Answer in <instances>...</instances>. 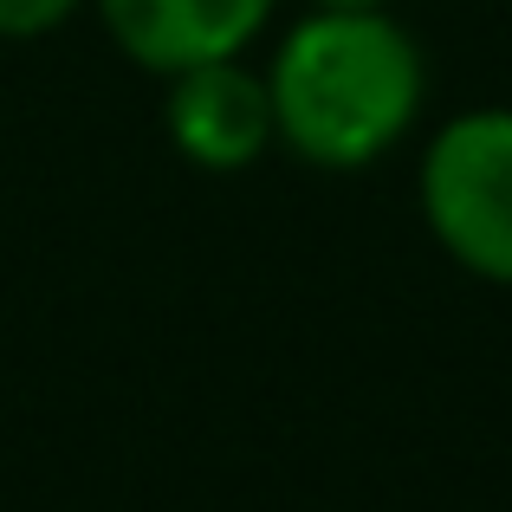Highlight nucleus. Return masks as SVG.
<instances>
[{
  "instance_id": "f257e3e1",
  "label": "nucleus",
  "mask_w": 512,
  "mask_h": 512,
  "mask_svg": "<svg viewBox=\"0 0 512 512\" xmlns=\"http://www.w3.org/2000/svg\"><path fill=\"white\" fill-rule=\"evenodd\" d=\"M273 130L318 169H363L415 124L422 52L383 7H318L279 46Z\"/></svg>"
},
{
  "instance_id": "f03ea898",
  "label": "nucleus",
  "mask_w": 512,
  "mask_h": 512,
  "mask_svg": "<svg viewBox=\"0 0 512 512\" xmlns=\"http://www.w3.org/2000/svg\"><path fill=\"white\" fill-rule=\"evenodd\" d=\"M422 208L467 273L512 286V111L454 117L428 143Z\"/></svg>"
},
{
  "instance_id": "7ed1b4c3",
  "label": "nucleus",
  "mask_w": 512,
  "mask_h": 512,
  "mask_svg": "<svg viewBox=\"0 0 512 512\" xmlns=\"http://www.w3.org/2000/svg\"><path fill=\"white\" fill-rule=\"evenodd\" d=\"M169 137L201 169H247L279 137L273 130V91H266L260 72L240 65V52L234 59L188 65L169 85Z\"/></svg>"
},
{
  "instance_id": "20e7f679",
  "label": "nucleus",
  "mask_w": 512,
  "mask_h": 512,
  "mask_svg": "<svg viewBox=\"0 0 512 512\" xmlns=\"http://www.w3.org/2000/svg\"><path fill=\"white\" fill-rule=\"evenodd\" d=\"M111 39L150 72H188L208 59H234L266 26L273 0H98Z\"/></svg>"
},
{
  "instance_id": "39448f33",
  "label": "nucleus",
  "mask_w": 512,
  "mask_h": 512,
  "mask_svg": "<svg viewBox=\"0 0 512 512\" xmlns=\"http://www.w3.org/2000/svg\"><path fill=\"white\" fill-rule=\"evenodd\" d=\"M78 0H0V39H33L72 13Z\"/></svg>"
},
{
  "instance_id": "423d86ee",
  "label": "nucleus",
  "mask_w": 512,
  "mask_h": 512,
  "mask_svg": "<svg viewBox=\"0 0 512 512\" xmlns=\"http://www.w3.org/2000/svg\"><path fill=\"white\" fill-rule=\"evenodd\" d=\"M318 7H383V0H318Z\"/></svg>"
}]
</instances>
